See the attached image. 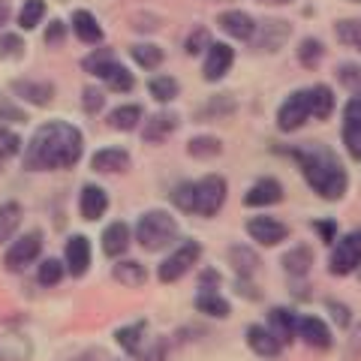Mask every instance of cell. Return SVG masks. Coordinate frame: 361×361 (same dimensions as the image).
<instances>
[{
  "label": "cell",
  "mask_w": 361,
  "mask_h": 361,
  "mask_svg": "<svg viewBox=\"0 0 361 361\" xmlns=\"http://www.w3.org/2000/svg\"><path fill=\"white\" fill-rule=\"evenodd\" d=\"M226 256H229V265L235 268V274L238 277H253L259 271V265H262L259 253L253 250V247H247V244H232Z\"/></svg>",
  "instance_id": "f546056e"
},
{
  "label": "cell",
  "mask_w": 361,
  "mask_h": 361,
  "mask_svg": "<svg viewBox=\"0 0 361 361\" xmlns=\"http://www.w3.org/2000/svg\"><path fill=\"white\" fill-rule=\"evenodd\" d=\"M341 142L346 154L361 163V94H353L343 106V123H341Z\"/></svg>",
  "instance_id": "8fae6325"
},
{
  "label": "cell",
  "mask_w": 361,
  "mask_h": 361,
  "mask_svg": "<svg viewBox=\"0 0 361 361\" xmlns=\"http://www.w3.org/2000/svg\"><path fill=\"white\" fill-rule=\"evenodd\" d=\"M45 21V0H25L18 9V27L21 30H37Z\"/></svg>",
  "instance_id": "60d3db41"
},
{
  "label": "cell",
  "mask_w": 361,
  "mask_h": 361,
  "mask_svg": "<svg viewBox=\"0 0 361 361\" xmlns=\"http://www.w3.org/2000/svg\"><path fill=\"white\" fill-rule=\"evenodd\" d=\"M232 66H235L232 45L229 42H211L208 51H205V61H202V78L211 85H217L232 73Z\"/></svg>",
  "instance_id": "7c38bea8"
},
{
  "label": "cell",
  "mask_w": 361,
  "mask_h": 361,
  "mask_svg": "<svg viewBox=\"0 0 361 361\" xmlns=\"http://www.w3.org/2000/svg\"><path fill=\"white\" fill-rule=\"evenodd\" d=\"M307 121H310V97H307V87L292 90V94L277 109V130L289 135V133H298Z\"/></svg>",
  "instance_id": "9c48e42d"
},
{
  "label": "cell",
  "mask_w": 361,
  "mask_h": 361,
  "mask_svg": "<svg viewBox=\"0 0 361 361\" xmlns=\"http://www.w3.org/2000/svg\"><path fill=\"white\" fill-rule=\"evenodd\" d=\"M180 127V115L172 109H160L154 115H145L142 121V139L148 145H163L169 135Z\"/></svg>",
  "instance_id": "9a60e30c"
},
{
  "label": "cell",
  "mask_w": 361,
  "mask_h": 361,
  "mask_svg": "<svg viewBox=\"0 0 361 361\" xmlns=\"http://www.w3.org/2000/svg\"><path fill=\"white\" fill-rule=\"evenodd\" d=\"M148 94H151L160 106H169V103H175V99L180 97V82H178L175 75H169V73L154 75L151 82H148Z\"/></svg>",
  "instance_id": "d6a6232c"
},
{
  "label": "cell",
  "mask_w": 361,
  "mask_h": 361,
  "mask_svg": "<svg viewBox=\"0 0 361 361\" xmlns=\"http://www.w3.org/2000/svg\"><path fill=\"white\" fill-rule=\"evenodd\" d=\"M268 329L280 337V343L289 346L295 337V329H298V313L292 307H271L268 310Z\"/></svg>",
  "instance_id": "484cf974"
},
{
  "label": "cell",
  "mask_w": 361,
  "mask_h": 361,
  "mask_svg": "<svg viewBox=\"0 0 361 361\" xmlns=\"http://www.w3.org/2000/svg\"><path fill=\"white\" fill-rule=\"evenodd\" d=\"M9 90H13L16 99H21V103H27L33 109H45L54 103V85L42 82V78H13Z\"/></svg>",
  "instance_id": "4fadbf2b"
},
{
  "label": "cell",
  "mask_w": 361,
  "mask_h": 361,
  "mask_svg": "<svg viewBox=\"0 0 361 361\" xmlns=\"http://www.w3.org/2000/svg\"><path fill=\"white\" fill-rule=\"evenodd\" d=\"M142 361H163L166 358V343L163 341H154V343H145V349L139 353Z\"/></svg>",
  "instance_id": "f5cc1de1"
},
{
  "label": "cell",
  "mask_w": 361,
  "mask_h": 361,
  "mask_svg": "<svg viewBox=\"0 0 361 361\" xmlns=\"http://www.w3.org/2000/svg\"><path fill=\"white\" fill-rule=\"evenodd\" d=\"M247 238L259 247H280L283 241H289V226L280 217H271V214H256V217L247 220Z\"/></svg>",
  "instance_id": "30bf717a"
},
{
  "label": "cell",
  "mask_w": 361,
  "mask_h": 361,
  "mask_svg": "<svg viewBox=\"0 0 361 361\" xmlns=\"http://www.w3.org/2000/svg\"><path fill=\"white\" fill-rule=\"evenodd\" d=\"M4 166H6V154L0 151V172H4Z\"/></svg>",
  "instance_id": "680465c9"
},
{
  "label": "cell",
  "mask_w": 361,
  "mask_h": 361,
  "mask_svg": "<svg viewBox=\"0 0 361 361\" xmlns=\"http://www.w3.org/2000/svg\"><path fill=\"white\" fill-rule=\"evenodd\" d=\"M115 63H118V58H115V51H111V49H94V51H90L87 58L82 61V70H85L87 75H94V78H99V82H103Z\"/></svg>",
  "instance_id": "e575fe53"
},
{
  "label": "cell",
  "mask_w": 361,
  "mask_h": 361,
  "mask_svg": "<svg viewBox=\"0 0 361 361\" xmlns=\"http://www.w3.org/2000/svg\"><path fill=\"white\" fill-rule=\"evenodd\" d=\"M193 307L199 313L211 316V319H229V313H232V304L220 289H199L193 298Z\"/></svg>",
  "instance_id": "d4e9b609"
},
{
  "label": "cell",
  "mask_w": 361,
  "mask_h": 361,
  "mask_svg": "<svg viewBox=\"0 0 361 361\" xmlns=\"http://www.w3.org/2000/svg\"><path fill=\"white\" fill-rule=\"evenodd\" d=\"M295 58H298V63L304 66V70H316L325 58V42L316 39V37H304L298 42V49H295Z\"/></svg>",
  "instance_id": "8d00e7d4"
},
{
  "label": "cell",
  "mask_w": 361,
  "mask_h": 361,
  "mask_svg": "<svg viewBox=\"0 0 361 361\" xmlns=\"http://www.w3.org/2000/svg\"><path fill=\"white\" fill-rule=\"evenodd\" d=\"M226 196H229V184H226L223 175H202L199 180H193V214L205 220L217 217L226 205Z\"/></svg>",
  "instance_id": "5b68a950"
},
{
  "label": "cell",
  "mask_w": 361,
  "mask_h": 361,
  "mask_svg": "<svg viewBox=\"0 0 361 361\" xmlns=\"http://www.w3.org/2000/svg\"><path fill=\"white\" fill-rule=\"evenodd\" d=\"M42 256V232L39 229H27L25 235H18L16 241H9L6 253H4V268L9 274H25L30 265H37Z\"/></svg>",
  "instance_id": "8992f818"
},
{
  "label": "cell",
  "mask_w": 361,
  "mask_h": 361,
  "mask_svg": "<svg viewBox=\"0 0 361 361\" xmlns=\"http://www.w3.org/2000/svg\"><path fill=\"white\" fill-rule=\"evenodd\" d=\"M106 121H109L111 130H118V133H133V130L142 127L145 109H142L139 103H123V106H118V109H111Z\"/></svg>",
  "instance_id": "f1b7e54d"
},
{
  "label": "cell",
  "mask_w": 361,
  "mask_h": 361,
  "mask_svg": "<svg viewBox=\"0 0 361 361\" xmlns=\"http://www.w3.org/2000/svg\"><path fill=\"white\" fill-rule=\"evenodd\" d=\"M103 85H106V90H111V94H133L135 75H133L123 63H115V66L109 70V75L103 78Z\"/></svg>",
  "instance_id": "ab89813d"
},
{
  "label": "cell",
  "mask_w": 361,
  "mask_h": 361,
  "mask_svg": "<svg viewBox=\"0 0 361 361\" xmlns=\"http://www.w3.org/2000/svg\"><path fill=\"white\" fill-rule=\"evenodd\" d=\"M130 244H133V229L123 220H115V223H109L103 235H99V247H103V253L109 259H121V256H127L130 250Z\"/></svg>",
  "instance_id": "7402d4cb"
},
{
  "label": "cell",
  "mask_w": 361,
  "mask_h": 361,
  "mask_svg": "<svg viewBox=\"0 0 361 361\" xmlns=\"http://www.w3.org/2000/svg\"><path fill=\"white\" fill-rule=\"evenodd\" d=\"M355 49H358V51H361V42H358V45H355Z\"/></svg>",
  "instance_id": "94428289"
},
{
  "label": "cell",
  "mask_w": 361,
  "mask_h": 361,
  "mask_svg": "<svg viewBox=\"0 0 361 361\" xmlns=\"http://www.w3.org/2000/svg\"><path fill=\"white\" fill-rule=\"evenodd\" d=\"M148 322H133V325H123V329H118L115 331V341H118V346L123 349V353H130V355H139L142 349H145V343H148Z\"/></svg>",
  "instance_id": "1f68e13d"
},
{
  "label": "cell",
  "mask_w": 361,
  "mask_h": 361,
  "mask_svg": "<svg viewBox=\"0 0 361 361\" xmlns=\"http://www.w3.org/2000/svg\"><path fill=\"white\" fill-rule=\"evenodd\" d=\"M343 355H346V361H361V319L355 325H349V337H346Z\"/></svg>",
  "instance_id": "f907efd6"
},
{
  "label": "cell",
  "mask_w": 361,
  "mask_h": 361,
  "mask_svg": "<svg viewBox=\"0 0 361 361\" xmlns=\"http://www.w3.org/2000/svg\"><path fill=\"white\" fill-rule=\"evenodd\" d=\"M292 37V25L286 18H265L256 21V33L250 39V49L259 54H277Z\"/></svg>",
  "instance_id": "ba28073f"
},
{
  "label": "cell",
  "mask_w": 361,
  "mask_h": 361,
  "mask_svg": "<svg viewBox=\"0 0 361 361\" xmlns=\"http://www.w3.org/2000/svg\"><path fill=\"white\" fill-rule=\"evenodd\" d=\"M211 30L208 27H193L187 33V39H184V51L190 54V58H196V54H205L208 51V45H211Z\"/></svg>",
  "instance_id": "ee69618b"
},
{
  "label": "cell",
  "mask_w": 361,
  "mask_h": 361,
  "mask_svg": "<svg viewBox=\"0 0 361 361\" xmlns=\"http://www.w3.org/2000/svg\"><path fill=\"white\" fill-rule=\"evenodd\" d=\"M70 27L75 33V39L85 42V45H99V42H103V37H106L99 18L94 13H87V9H75L73 18H70Z\"/></svg>",
  "instance_id": "603a6c76"
},
{
  "label": "cell",
  "mask_w": 361,
  "mask_h": 361,
  "mask_svg": "<svg viewBox=\"0 0 361 361\" xmlns=\"http://www.w3.org/2000/svg\"><path fill=\"white\" fill-rule=\"evenodd\" d=\"M325 310L331 313V319H334L337 329H346L349 331V325H353V307H349V304L329 298V301H325Z\"/></svg>",
  "instance_id": "c3c4849f"
},
{
  "label": "cell",
  "mask_w": 361,
  "mask_h": 361,
  "mask_svg": "<svg viewBox=\"0 0 361 361\" xmlns=\"http://www.w3.org/2000/svg\"><path fill=\"white\" fill-rule=\"evenodd\" d=\"M295 337L304 346H310V349H331L334 346L331 325L325 319H319V316H298Z\"/></svg>",
  "instance_id": "2e32d148"
},
{
  "label": "cell",
  "mask_w": 361,
  "mask_h": 361,
  "mask_svg": "<svg viewBox=\"0 0 361 361\" xmlns=\"http://www.w3.org/2000/svg\"><path fill=\"white\" fill-rule=\"evenodd\" d=\"M334 33H337V42H343V45H355L361 42V21L358 18H341L334 25Z\"/></svg>",
  "instance_id": "f6af8a7d"
},
{
  "label": "cell",
  "mask_w": 361,
  "mask_h": 361,
  "mask_svg": "<svg viewBox=\"0 0 361 361\" xmlns=\"http://www.w3.org/2000/svg\"><path fill=\"white\" fill-rule=\"evenodd\" d=\"M90 259H94V250H90V238L87 235H70L63 244V265L70 277H85L90 271Z\"/></svg>",
  "instance_id": "5bb4252c"
},
{
  "label": "cell",
  "mask_w": 361,
  "mask_h": 361,
  "mask_svg": "<svg viewBox=\"0 0 361 361\" xmlns=\"http://www.w3.org/2000/svg\"><path fill=\"white\" fill-rule=\"evenodd\" d=\"M217 27L229 39L250 42L253 33H256V18L250 13H244V9H223V13L217 16Z\"/></svg>",
  "instance_id": "ac0fdd59"
},
{
  "label": "cell",
  "mask_w": 361,
  "mask_h": 361,
  "mask_svg": "<svg viewBox=\"0 0 361 361\" xmlns=\"http://www.w3.org/2000/svg\"><path fill=\"white\" fill-rule=\"evenodd\" d=\"M349 4H361V0H349Z\"/></svg>",
  "instance_id": "91938a15"
},
{
  "label": "cell",
  "mask_w": 361,
  "mask_h": 361,
  "mask_svg": "<svg viewBox=\"0 0 361 361\" xmlns=\"http://www.w3.org/2000/svg\"><path fill=\"white\" fill-rule=\"evenodd\" d=\"M0 151H4L6 157L21 154V135L9 130V123H6V121H0Z\"/></svg>",
  "instance_id": "681fc988"
},
{
  "label": "cell",
  "mask_w": 361,
  "mask_h": 361,
  "mask_svg": "<svg viewBox=\"0 0 361 361\" xmlns=\"http://www.w3.org/2000/svg\"><path fill=\"white\" fill-rule=\"evenodd\" d=\"M187 154L193 157V160H214V157L223 154V142L217 135H193V139L187 142Z\"/></svg>",
  "instance_id": "74e56055"
},
{
  "label": "cell",
  "mask_w": 361,
  "mask_h": 361,
  "mask_svg": "<svg viewBox=\"0 0 361 361\" xmlns=\"http://www.w3.org/2000/svg\"><path fill=\"white\" fill-rule=\"evenodd\" d=\"M85 157V133L70 121H45L33 130L30 142L21 151L27 172H61L73 169Z\"/></svg>",
  "instance_id": "6da1fadb"
},
{
  "label": "cell",
  "mask_w": 361,
  "mask_h": 361,
  "mask_svg": "<svg viewBox=\"0 0 361 361\" xmlns=\"http://www.w3.org/2000/svg\"><path fill=\"white\" fill-rule=\"evenodd\" d=\"M358 277H361V268H358Z\"/></svg>",
  "instance_id": "6125c7cd"
},
{
  "label": "cell",
  "mask_w": 361,
  "mask_h": 361,
  "mask_svg": "<svg viewBox=\"0 0 361 361\" xmlns=\"http://www.w3.org/2000/svg\"><path fill=\"white\" fill-rule=\"evenodd\" d=\"M289 157L298 163L304 180L319 199L325 202H341L349 190V172L343 160L322 142H307L298 148H289Z\"/></svg>",
  "instance_id": "7a4b0ae2"
},
{
  "label": "cell",
  "mask_w": 361,
  "mask_h": 361,
  "mask_svg": "<svg viewBox=\"0 0 361 361\" xmlns=\"http://www.w3.org/2000/svg\"><path fill=\"white\" fill-rule=\"evenodd\" d=\"M244 341H247V346H250V353L259 355V358H277L280 353H283L280 337L271 331L268 325H247Z\"/></svg>",
  "instance_id": "ffe728a7"
},
{
  "label": "cell",
  "mask_w": 361,
  "mask_h": 361,
  "mask_svg": "<svg viewBox=\"0 0 361 361\" xmlns=\"http://www.w3.org/2000/svg\"><path fill=\"white\" fill-rule=\"evenodd\" d=\"M337 82H341L349 94H361V63H353V61H343L337 63Z\"/></svg>",
  "instance_id": "7bdbcfd3"
},
{
  "label": "cell",
  "mask_w": 361,
  "mask_h": 361,
  "mask_svg": "<svg viewBox=\"0 0 361 361\" xmlns=\"http://www.w3.org/2000/svg\"><path fill=\"white\" fill-rule=\"evenodd\" d=\"M0 121H6V123H18V121H27V118H25V111H21V109L9 106V103H0Z\"/></svg>",
  "instance_id": "11a10c76"
},
{
  "label": "cell",
  "mask_w": 361,
  "mask_h": 361,
  "mask_svg": "<svg viewBox=\"0 0 361 361\" xmlns=\"http://www.w3.org/2000/svg\"><path fill=\"white\" fill-rule=\"evenodd\" d=\"M66 277V265H63V259H42V262L37 265V283L45 286V289H54L61 283V280Z\"/></svg>",
  "instance_id": "f35d334b"
},
{
  "label": "cell",
  "mask_w": 361,
  "mask_h": 361,
  "mask_svg": "<svg viewBox=\"0 0 361 361\" xmlns=\"http://www.w3.org/2000/svg\"><path fill=\"white\" fill-rule=\"evenodd\" d=\"M82 109H85V115H90V118H97L99 111L106 109V90L103 87H85L82 90Z\"/></svg>",
  "instance_id": "bcb514c9"
},
{
  "label": "cell",
  "mask_w": 361,
  "mask_h": 361,
  "mask_svg": "<svg viewBox=\"0 0 361 361\" xmlns=\"http://www.w3.org/2000/svg\"><path fill=\"white\" fill-rule=\"evenodd\" d=\"M133 166V157L127 148H118V145H109V148H99L94 157H90V169L97 175H118L127 172Z\"/></svg>",
  "instance_id": "44dd1931"
},
{
  "label": "cell",
  "mask_w": 361,
  "mask_h": 361,
  "mask_svg": "<svg viewBox=\"0 0 361 361\" xmlns=\"http://www.w3.org/2000/svg\"><path fill=\"white\" fill-rule=\"evenodd\" d=\"M130 58H133V63L139 66V70L151 73V70H160L163 66L166 51L157 42H135V45H130Z\"/></svg>",
  "instance_id": "4dcf8cb0"
},
{
  "label": "cell",
  "mask_w": 361,
  "mask_h": 361,
  "mask_svg": "<svg viewBox=\"0 0 361 361\" xmlns=\"http://www.w3.org/2000/svg\"><path fill=\"white\" fill-rule=\"evenodd\" d=\"M313 232L319 235V241L322 244H334L337 241V220H331V217H325V220H313Z\"/></svg>",
  "instance_id": "816d5d0a"
},
{
  "label": "cell",
  "mask_w": 361,
  "mask_h": 361,
  "mask_svg": "<svg viewBox=\"0 0 361 361\" xmlns=\"http://www.w3.org/2000/svg\"><path fill=\"white\" fill-rule=\"evenodd\" d=\"M66 33H70V25H63L61 18H51L49 25H45V30H42V42L49 45V49H61Z\"/></svg>",
  "instance_id": "7dc6e473"
},
{
  "label": "cell",
  "mask_w": 361,
  "mask_h": 361,
  "mask_svg": "<svg viewBox=\"0 0 361 361\" xmlns=\"http://www.w3.org/2000/svg\"><path fill=\"white\" fill-rule=\"evenodd\" d=\"M199 289H220V271L205 268L199 274Z\"/></svg>",
  "instance_id": "db71d44e"
},
{
  "label": "cell",
  "mask_w": 361,
  "mask_h": 361,
  "mask_svg": "<svg viewBox=\"0 0 361 361\" xmlns=\"http://www.w3.org/2000/svg\"><path fill=\"white\" fill-rule=\"evenodd\" d=\"M235 109H238V103H235L232 94H217L199 109V118L202 121H220V118L235 115Z\"/></svg>",
  "instance_id": "d590c367"
},
{
  "label": "cell",
  "mask_w": 361,
  "mask_h": 361,
  "mask_svg": "<svg viewBox=\"0 0 361 361\" xmlns=\"http://www.w3.org/2000/svg\"><path fill=\"white\" fill-rule=\"evenodd\" d=\"M111 277L127 289H139V286L148 283V268H145L139 259L121 256V259H115V265H111Z\"/></svg>",
  "instance_id": "cb8c5ba5"
},
{
  "label": "cell",
  "mask_w": 361,
  "mask_h": 361,
  "mask_svg": "<svg viewBox=\"0 0 361 361\" xmlns=\"http://www.w3.org/2000/svg\"><path fill=\"white\" fill-rule=\"evenodd\" d=\"M283 202V184L277 178H256L244 193V205L247 208H271V205H280Z\"/></svg>",
  "instance_id": "e0dca14e"
},
{
  "label": "cell",
  "mask_w": 361,
  "mask_h": 361,
  "mask_svg": "<svg viewBox=\"0 0 361 361\" xmlns=\"http://www.w3.org/2000/svg\"><path fill=\"white\" fill-rule=\"evenodd\" d=\"M109 205H111L109 193H106V187H99V184H85L82 193H78V214H82V220H87V223L103 220Z\"/></svg>",
  "instance_id": "d6986e66"
},
{
  "label": "cell",
  "mask_w": 361,
  "mask_h": 361,
  "mask_svg": "<svg viewBox=\"0 0 361 361\" xmlns=\"http://www.w3.org/2000/svg\"><path fill=\"white\" fill-rule=\"evenodd\" d=\"M256 4H265V6H289L295 0H256Z\"/></svg>",
  "instance_id": "6f0895ef"
},
{
  "label": "cell",
  "mask_w": 361,
  "mask_h": 361,
  "mask_svg": "<svg viewBox=\"0 0 361 361\" xmlns=\"http://www.w3.org/2000/svg\"><path fill=\"white\" fill-rule=\"evenodd\" d=\"M180 238V223L172 211L166 208H151L139 214L133 229V241L142 247L145 253H163L169 247H175Z\"/></svg>",
  "instance_id": "3957f363"
},
{
  "label": "cell",
  "mask_w": 361,
  "mask_h": 361,
  "mask_svg": "<svg viewBox=\"0 0 361 361\" xmlns=\"http://www.w3.org/2000/svg\"><path fill=\"white\" fill-rule=\"evenodd\" d=\"M9 18H13V4H9V0H0V30L9 25Z\"/></svg>",
  "instance_id": "9f6ffc18"
},
{
  "label": "cell",
  "mask_w": 361,
  "mask_h": 361,
  "mask_svg": "<svg viewBox=\"0 0 361 361\" xmlns=\"http://www.w3.org/2000/svg\"><path fill=\"white\" fill-rule=\"evenodd\" d=\"M21 217H25V211L18 202H0V244L16 238V232L21 229Z\"/></svg>",
  "instance_id": "836d02e7"
},
{
  "label": "cell",
  "mask_w": 361,
  "mask_h": 361,
  "mask_svg": "<svg viewBox=\"0 0 361 361\" xmlns=\"http://www.w3.org/2000/svg\"><path fill=\"white\" fill-rule=\"evenodd\" d=\"M307 97H310V118L313 121H329L337 109V97H334V87L329 85H310L307 87Z\"/></svg>",
  "instance_id": "83f0119b"
},
{
  "label": "cell",
  "mask_w": 361,
  "mask_h": 361,
  "mask_svg": "<svg viewBox=\"0 0 361 361\" xmlns=\"http://www.w3.org/2000/svg\"><path fill=\"white\" fill-rule=\"evenodd\" d=\"M199 259H202V244L196 238L180 241L169 250L163 262L157 265V280H160V283H178V280H184L190 271L199 265Z\"/></svg>",
  "instance_id": "277c9868"
},
{
  "label": "cell",
  "mask_w": 361,
  "mask_h": 361,
  "mask_svg": "<svg viewBox=\"0 0 361 361\" xmlns=\"http://www.w3.org/2000/svg\"><path fill=\"white\" fill-rule=\"evenodd\" d=\"M280 265H283V271L289 277H307L310 274V268H313V247L310 244H295V247H289V250L283 253V259H280Z\"/></svg>",
  "instance_id": "4316f807"
},
{
  "label": "cell",
  "mask_w": 361,
  "mask_h": 361,
  "mask_svg": "<svg viewBox=\"0 0 361 361\" xmlns=\"http://www.w3.org/2000/svg\"><path fill=\"white\" fill-rule=\"evenodd\" d=\"M361 268V226L346 235H337L329 256V271L334 277H349Z\"/></svg>",
  "instance_id": "52a82bcc"
},
{
  "label": "cell",
  "mask_w": 361,
  "mask_h": 361,
  "mask_svg": "<svg viewBox=\"0 0 361 361\" xmlns=\"http://www.w3.org/2000/svg\"><path fill=\"white\" fill-rule=\"evenodd\" d=\"M25 51H27V45L21 39V33L0 30V61H18V58H25Z\"/></svg>",
  "instance_id": "b9f144b4"
}]
</instances>
